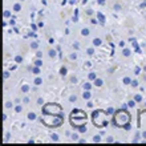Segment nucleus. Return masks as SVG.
Wrapping results in <instances>:
<instances>
[{
  "label": "nucleus",
  "instance_id": "nucleus-36",
  "mask_svg": "<svg viewBox=\"0 0 146 146\" xmlns=\"http://www.w3.org/2000/svg\"><path fill=\"white\" fill-rule=\"evenodd\" d=\"M134 73H135V74H138V73H141V68H135Z\"/></svg>",
  "mask_w": 146,
  "mask_h": 146
},
{
  "label": "nucleus",
  "instance_id": "nucleus-12",
  "mask_svg": "<svg viewBox=\"0 0 146 146\" xmlns=\"http://www.w3.org/2000/svg\"><path fill=\"white\" fill-rule=\"evenodd\" d=\"M134 100H135V102H141V101H142V96H141V94H135Z\"/></svg>",
  "mask_w": 146,
  "mask_h": 146
},
{
  "label": "nucleus",
  "instance_id": "nucleus-15",
  "mask_svg": "<svg viewBox=\"0 0 146 146\" xmlns=\"http://www.w3.org/2000/svg\"><path fill=\"white\" fill-rule=\"evenodd\" d=\"M88 77H89V80H96V73H94V72H90Z\"/></svg>",
  "mask_w": 146,
  "mask_h": 146
},
{
  "label": "nucleus",
  "instance_id": "nucleus-29",
  "mask_svg": "<svg viewBox=\"0 0 146 146\" xmlns=\"http://www.w3.org/2000/svg\"><path fill=\"white\" fill-rule=\"evenodd\" d=\"M50 138L53 139V141H58V137H57V134H52V135H50Z\"/></svg>",
  "mask_w": 146,
  "mask_h": 146
},
{
  "label": "nucleus",
  "instance_id": "nucleus-32",
  "mask_svg": "<svg viewBox=\"0 0 146 146\" xmlns=\"http://www.w3.org/2000/svg\"><path fill=\"white\" fill-rule=\"evenodd\" d=\"M76 100H77L76 96H70V97H69V101H70V102H73V101H76Z\"/></svg>",
  "mask_w": 146,
  "mask_h": 146
},
{
  "label": "nucleus",
  "instance_id": "nucleus-30",
  "mask_svg": "<svg viewBox=\"0 0 146 146\" xmlns=\"http://www.w3.org/2000/svg\"><path fill=\"white\" fill-rule=\"evenodd\" d=\"M11 16V12L9 11H4V17H9Z\"/></svg>",
  "mask_w": 146,
  "mask_h": 146
},
{
  "label": "nucleus",
  "instance_id": "nucleus-17",
  "mask_svg": "<svg viewBox=\"0 0 146 146\" xmlns=\"http://www.w3.org/2000/svg\"><path fill=\"white\" fill-rule=\"evenodd\" d=\"M21 61H23V57H21V56H16V57H15V62L20 64Z\"/></svg>",
  "mask_w": 146,
  "mask_h": 146
},
{
  "label": "nucleus",
  "instance_id": "nucleus-48",
  "mask_svg": "<svg viewBox=\"0 0 146 146\" xmlns=\"http://www.w3.org/2000/svg\"><path fill=\"white\" fill-rule=\"evenodd\" d=\"M82 3H84V4H85V3H88V0H82Z\"/></svg>",
  "mask_w": 146,
  "mask_h": 146
},
{
  "label": "nucleus",
  "instance_id": "nucleus-10",
  "mask_svg": "<svg viewBox=\"0 0 146 146\" xmlns=\"http://www.w3.org/2000/svg\"><path fill=\"white\" fill-rule=\"evenodd\" d=\"M66 73H68V69H66L65 66H62V68H60V74H62V76H65Z\"/></svg>",
  "mask_w": 146,
  "mask_h": 146
},
{
  "label": "nucleus",
  "instance_id": "nucleus-37",
  "mask_svg": "<svg viewBox=\"0 0 146 146\" xmlns=\"http://www.w3.org/2000/svg\"><path fill=\"white\" fill-rule=\"evenodd\" d=\"M113 111H114V110H113V108H109L108 110H106V113H109V114H111V113H113Z\"/></svg>",
  "mask_w": 146,
  "mask_h": 146
},
{
  "label": "nucleus",
  "instance_id": "nucleus-41",
  "mask_svg": "<svg viewBox=\"0 0 146 146\" xmlns=\"http://www.w3.org/2000/svg\"><path fill=\"white\" fill-rule=\"evenodd\" d=\"M32 31H36V28H37V27H36V25H35V24H32Z\"/></svg>",
  "mask_w": 146,
  "mask_h": 146
},
{
  "label": "nucleus",
  "instance_id": "nucleus-47",
  "mask_svg": "<svg viewBox=\"0 0 146 146\" xmlns=\"http://www.w3.org/2000/svg\"><path fill=\"white\" fill-rule=\"evenodd\" d=\"M98 3H100V4H104V3H105V0H98Z\"/></svg>",
  "mask_w": 146,
  "mask_h": 146
},
{
  "label": "nucleus",
  "instance_id": "nucleus-35",
  "mask_svg": "<svg viewBox=\"0 0 146 146\" xmlns=\"http://www.w3.org/2000/svg\"><path fill=\"white\" fill-rule=\"evenodd\" d=\"M16 111H17V113H20V111H21V106H20V105H17V106H16Z\"/></svg>",
  "mask_w": 146,
  "mask_h": 146
},
{
  "label": "nucleus",
  "instance_id": "nucleus-46",
  "mask_svg": "<svg viewBox=\"0 0 146 146\" xmlns=\"http://www.w3.org/2000/svg\"><path fill=\"white\" fill-rule=\"evenodd\" d=\"M142 137L146 139V131H143V133H142Z\"/></svg>",
  "mask_w": 146,
  "mask_h": 146
},
{
  "label": "nucleus",
  "instance_id": "nucleus-18",
  "mask_svg": "<svg viewBox=\"0 0 146 146\" xmlns=\"http://www.w3.org/2000/svg\"><path fill=\"white\" fill-rule=\"evenodd\" d=\"M41 84H42V80L40 78V77H37V78L35 80V85H41Z\"/></svg>",
  "mask_w": 146,
  "mask_h": 146
},
{
  "label": "nucleus",
  "instance_id": "nucleus-19",
  "mask_svg": "<svg viewBox=\"0 0 146 146\" xmlns=\"http://www.w3.org/2000/svg\"><path fill=\"white\" fill-rule=\"evenodd\" d=\"M90 88H92V85L89 84V82H86V84H84V89H85V90H90Z\"/></svg>",
  "mask_w": 146,
  "mask_h": 146
},
{
  "label": "nucleus",
  "instance_id": "nucleus-44",
  "mask_svg": "<svg viewBox=\"0 0 146 146\" xmlns=\"http://www.w3.org/2000/svg\"><path fill=\"white\" fill-rule=\"evenodd\" d=\"M88 106H89V108H93V104H92V102H90V101H89V102H88Z\"/></svg>",
  "mask_w": 146,
  "mask_h": 146
},
{
  "label": "nucleus",
  "instance_id": "nucleus-6",
  "mask_svg": "<svg viewBox=\"0 0 146 146\" xmlns=\"http://www.w3.org/2000/svg\"><path fill=\"white\" fill-rule=\"evenodd\" d=\"M82 97H84L85 100H89V98L92 97V94H90V92H89V90H86V92L82 93Z\"/></svg>",
  "mask_w": 146,
  "mask_h": 146
},
{
  "label": "nucleus",
  "instance_id": "nucleus-3",
  "mask_svg": "<svg viewBox=\"0 0 146 146\" xmlns=\"http://www.w3.org/2000/svg\"><path fill=\"white\" fill-rule=\"evenodd\" d=\"M44 114H60L61 113V106L58 104H46L42 108Z\"/></svg>",
  "mask_w": 146,
  "mask_h": 146
},
{
  "label": "nucleus",
  "instance_id": "nucleus-31",
  "mask_svg": "<svg viewBox=\"0 0 146 146\" xmlns=\"http://www.w3.org/2000/svg\"><path fill=\"white\" fill-rule=\"evenodd\" d=\"M137 85H138V81H137V80H133V81H131V86H134V88H135Z\"/></svg>",
  "mask_w": 146,
  "mask_h": 146
},
{
  "label": "nucleus",
  "instance_id": "nucleus-22",
  "mask_svg": "<svg viewBox=\"0 0 146 146\" xmlns=\"http://www.w3.org/2000/svg\"><path fill=\"white\" fill-rule=\"evenodd\" d=\"M37 46H38V42H37V41H33V42L31 44V48H33V49H36Z\"/></svg>",
  "mask_w": 146,
  "mask_h": 146
},
{
  "label": "nucleus",
  "instance_id": "nucleus-21",
  "mask_svg": "<svg viewBox=\"0 0 146 146\" xmlns=\"http://www.w3.org/2000/svg\"><path fill=\"white\" fill-rule=\"evenodd\" d=\"M28 118L29 119H36V114L35 113H29V114H28Z\"/></svg>",
  "mask_w": 146,
  "mask_h": 146
},
{
  "label": "nucleus",
  "instance_id": "nucleus-40",
  "mask_svg": "<svg viewBox=\"0 0 146 146\" xmlns=\"http://www.w3.org/2000/svg\"><path fill=\"white\" fill-rule=\"evenodd\" d=\"M37 104L38 105H42V98H38V100H37Z\"/></svg>",
  "mask_w": 146,
  "mask_h": 146
},
{
  "label": "nucleus",
  "instance_id": "nucleus-38",
  "mask_svg": "<svg viewBox=\"0 0 146 146\" xmlns=\"http://www.w3.org/2000/svg\"><path fill=\"white\" fill-rule=\"evenodd\" d=\"M5 108H12V104L11 102H5Z\"/></svg>",
  "mask_w": 146,
  "mask_h": 146
},
{
  "label": "nucleus",
  "instance_id": "nucleus-39",
  "mask_svg": "<svg viewBox=\"0 0 146 146\" xmlns=\"http://www.w3.org/2000/svg\"><path fill=\"white\" fill-rule=\"evenodd\" d=\"M114 9H121V5L119 4H114Z\"/></svg>",
  "mask_w": 146,
  "mask_h": 146
},
{
  "label": "nucleus",
  "instance_id": "nucleus-26",
  "mask_svg": "<svg viewBox=\"0 0 146 146\" xmlns=\"http://www.w3.org/2000/svg\"><path fill=\"white\" fill-rule=\"evenodd\" d=\"M93 141H94V142H100L101 137H100V135H96V137H93Z\"/></svg>",
  "mask_w": 146,
  "mask_h": 146
},
{
  "label": "nucleus",
  "instance_id": "nucleus-9",
  "mask_svg": "<svg viewBox=\"0 0 146 146\" xmlns=\"http://www.w3.org/2000/svg\"><path fill=\"white\" fill-rule=\"evenodd\" d=\"M102 84H104V81L101 80V78H96L94 80V85H97V86H101Z\"/></svg>",
  "mask_w": 146,
  "mask_h": 146
},
{
  "label": "nucleus",
  "instance_id": "nucleus-25",
  "mask_svg": "<svg viewBox=\"0 0 146 146\" xmlns=\"http://www.w3.org/2000/svg\"><path fill=\"white\" fill-rule=\"evenodd\" d=\"M123 129H126V130H130V129H131L130 123H129V122H127V123H125V125H123Z\"/></svg>",
  "mask_w": 146,
  "mask_h": 146
},
{
  "label": "nucleus",
  "instance_id": "nucleus-16",
  "mask_svg": "<svg viewBox=\"0 0 146 146\" xmlns=\"http://www.w3.org/2000/svg\"><path fill=\"white\" fill-rule=\"evenodd\" d=\"M32 72L35 73V74H38V73H40V66H36L35 65V68L32 69Z\"/></svg>",
  "mask_w": 146,
  "mask_h": 146
},
{
  "label": "nucleus",
  "instance_id": "nucleus-45",
  "mask_svg": "<svg viewBox=\"0 0 146 146\" xmlns=\"http://www.w3.org/2000/svg\"><path fill=\"white\" fill-rule=\"evenodd\" d=\"M8 138H9V133H7V134H5V141H8Z\"/></svg>",
  "mask_w": 146,
  "mask_h": 146
},
{
  "label": "nucleus",
  "instance_id": "nucleus-2",
  "mask_svg": "<svg viewBox=\"0 0 146 146\" xmlns=\"http://www.w3.org/2000/svg\"><path fill=\"white\" fill-rule=\"evenodd\" d=\"M50 115V121L48 118H42V121L45 122L46 126H53V127H58L62 123V115L61 113L60 114H49Z\"/></svg>",
  "mask_w": 146,
  "mask_h": 146
},
{
  "label": "nucleus",
  "instance_id": "nucleus-33",
  "mask_svg": "<svg viewBox=\"0 0 146 146\" xmlns=\"http://www.w3.org/2000/svg\"><path fill=\"white\" fill-rule=\"evenodd\" d=\"M93 52H94L93 48H88V54H93Z\"/></svg>",
  "mask_w": 146,
  "mask_h": 146
},
{
  "label": "nucleus",
  "instance_id": "nucleus-4",
  "mask_svg": "<svg viewBox=\"0 0 146 146\" xmlns=\"http://www.w3.org/2000/svg\"><path fill=\"white\" fill-rule=\"evenodd\" d=\"M102 113V110H94L93 111V122L96 126H108L109 122L108 121H105V119H101L100 115Z\"/></svg>",
  "mask_w": 146,
  "mask_h": 146
},
{
  "label": "nucleus",
  "instance_id": "nucleus-34",
  "mask_svg": "<svg viewBox=\"0 0 146 146\" xmlns=\"http://www.w3.org/2000/svg\"><path fill=\"white\" fill-rule=\"evenodd\" d=\"M77 138H78V134H77V133H74V134L72 135V139H74V141H76Z\"/></svg>",
  "mask_w": 146,
  "mask_h": 146
},
{
  "label": "nucleus",
  "instance_id": "nucleus-1",
  "mask_svg": "<svg viewBox=\"0 0 146 146\" xmlns=\"http://www.w3.org/2000/svg\"><path fill=\"white\" fill-rule=\"evenodd\" d=\"M125 109H121V110H117L114 114V125L115 126H122L125 123L129 122V119H130V114L126 113V111H123Z\"/></svg>",
  "mask_w": 146,
  "mask_h": 146
},
{
  "label": "nucleus",
  "instance_id": "nucleus-43",
  "mask_svg": "<svg viewBox=\"0 0 146 146\" xmlns=\"http://www.w3.org/2000/svg\"><path fill=\"white\" fill-rule=\"evenodd\" d=\"M8 76H9V73H8V72L4 73V77H5V78H8Z\"/></svg>",
  "mask_w": 146,
  "mask_h": 146
},
{
  "label": "nucleus",
  "instance_id": "nucleus-14",
  "mask_svg": "<svg viewBox=\"0 0 146 146\" xmlns=\"http://www.w3.org/2000/svg\"><path fill=\"white\" fill-rule=\"evenodd\" d=\"M28 90H29V86H28V85H23V86H21V92L23 93H27Z\"/></svg>",
  "mask_w": 146,
  "mask_h": 146
},
{
  "label": "nucleus",
  "instance_id": "nucleus-42",
  "mask_svg": "<svg viewBox=\"0 0 146 146\" xmlns=\"http://www.w3.org/2000/svg\"><path fill=\"white\" fill-rule=\"evenodd\" d=\"M41 56H42V53L40 52V50H38V52H37V57H41Z\"/></svg>",
  "mask_w": 146,
  "mask_h": 146
},
{
  "label": "nucleus",
  "instance_id": "nucleus-23",
  "mask_svg": "<svg viewBox=\"0 0 146 146\" xmlns=\"http://www.w3.org/2000/svg\"><path fill=\"white\" fill-rule=\"evenodd\" d=\"M35 65L36 66H41L42 65V61L40 60V58H38V60H36V61H35Z\"/></svg>",
  "mask_w": 146,
  "mask_h": 146
},
{
  "label": "nucleus",
  "instance_id": "nucleus-8",
  "mask_svg": "<svg viewBox=\"0 0 146 146\" xmlns=\"http://www.w3.org/2000/svg\"><path fill=\"white\" fill-rule=\"evenodd\" d=\"M101 38H94V40H93V45L94 46H98V45H101Z\"/></svg>",
  "mask_w": 146,
  "mask_h": 146
},
{
  "label": "nucleus",
  "instance_id": "nucleus-28",
  "mask_svg": "<svg viewBox=\"0 0 146 146\" xmlns=\"http://www.w3.org/2000/svg\"><path fill=\"white\" fill-rule=\"evenodd\" d=\"M127 105H129L130 108H133V106H134V105H135V100H133V101H129V104H127Z\"/></svg>",
  "mask_w": 146,
  "mask_h": 146
},
{
  "label": "nucleus",
  "instance_id": "nucleus-20",
  "mask_svg": "<svg viewBox=\"0 0 146 146\" xmlns=\"http://www.w3.org/2000/svg\"><path fill=\"white\" fill-rule=\"evenodd\" d=\"M123 84H131V80L130 78H129V77H125V78H123Z\"/></svg>",
  "mask_w": 146,
  "mask_h": 146
},
{
  "label": "nucleus",
  "instance_id": "nucleus-27",
  "mask_svg": "<svg viewBox=\"0 0 146 146\" xmlns=\"http://www.w3.org/2000/svg\"><path fill=\"white\" fill-rule=\"evenodd\" d=\"M49 56H50V57H54V56H56V50L50 49V50H49Z\"/></svg>",
  "mask_w": 146,
  "mask_h": 146
},
{
  "label": "nucleus",
  "instance_id": "nucleus-11",
  "mask_svg": "<svg viewBox=\"0 0 146 146\" xmlns=\"http://www.w3.org/2000/svg\"><path fill=\"white\" fill-rule=\"evenodd\" d=\"M20 9H21V5H20L19 3H16L15 5H13V11H15V12H19Z\"/></svg>",
  "mask_w": 146,
  "mask_h": 146
},
{
  "label": "nucleus",
  "instance_id": "nucleus-5",
  "mask_svg": "<svg viewBox=\"0 0 146 146\" xmlns=\"http://www.w3.org/2000/svg\"><path fill=\"white\" fill-rule=\"evenodd\" d=\"M97 19L100 20V23H102V24L105 23V16L102 15L101 12H97Z\"/></svg>",
  "mask_w": 146,
  "mask_h": 146
},
{
  "label": "nucleus",
  "instance_id": "nucleus-7",
  "mask_svg": "<svg viewBox=\"0 0 146 146\" xmlns=\"http://www.w3.org/2000/svg\"><path fill=\"white\" fill-rule=\"evenodd\" d=\"M77 129H78V131H80V133H86V126H84V123H82V125H80Z\"/></svg>",
  "mask_w": 146,
  "mask_h": 146
},
{
  "label": "nucleus",
  "instance_id": "nucleus-24",
  "mask_svg": "<svg viewBox=\"0 0 146 146\" xmlns=\"http://www.w3.org/2000/svg\"><path fill=\"white\" fill-rule=\"evenodd\" d=\"M122 54H123V56H129V54H130V50H129V49H123L122 50Z\"/></svg>",
  "mask_w": 146,
  "mask_h": 146
},
{
  "label": "nucleus",
  "instance_id": "nucleus-13",
  "mask_svg": "<svg viewBox=\"0 0 146 146\" xmlns=\"http://www.w3.org/2000/svg\"><path fill=\"white\" fill-rule=\"evenodd\" d=\"M81 35H82V36H88L89 35V29H88V28H84V29L81 31Z\"/></svg>",
  "mask_w": 146,
  "mask_h": 146
}]
</instances>
